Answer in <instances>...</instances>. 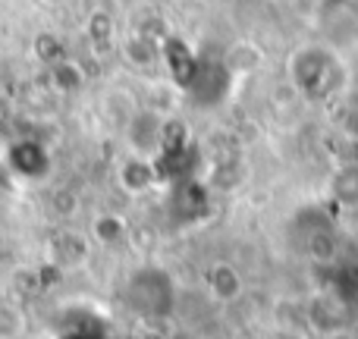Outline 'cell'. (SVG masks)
I'll return each mask as SVG.
<instances>
[{
	"instance_id": "obj_2",
	"label": "cell",
	"mask_w": 358,
	"mask_h": 339,
	"mask_svg": "<svg viewBox=\"0 0 358 339\" xmlns=\"http://www.w3.org/2000/svg\"><path fill=\"white\" fill-rule=\"evenodd\" d=\"M157 179H161V173H157V161L155 157H145V154H126L123 161H120L117 167V182L123 192H129V195H145V192H151L157 185Z\"/></svg>"
},
{
	"instance_id": "obj_6",
	"label": "cell",
	"mask_w": 358,
	"mask_h": 339,
	"mask_svg": "<svg viewBox=\"0 0 358 339\" xmlns=\"http://www.w3.org/2000/svg\"><path fill=\"white\" fill-rule=\"evenodd\" d=\"M88 252H92V239H88V236H82V233H69V229L57 233L54 242H50V258H54L60 267L85 264Z\"/></svg>"
},
{
	"instance_id": "obj_7",
	"label": "cell",
	"mask_w": 358,
	"mask_h": 339,
	"mask_svg": "<svg viewBox=\"0 0 358 339\" xmlns=\"http://www.w3.org/2000/svg\"><path fill=\"white\" fill-rule=\"evenodd\" d=\"M88 239H92L94 245L117 248L129 239V223H126V217L110 214V210H107V214H98L92 220V226H88Z\"/></svg>"
},
{
	"instance_id": "obj_13",
	"label": "cell",
	"mask_w": 358,
	"mask_h": 339,
	"mask_svg": "<svg viewBox=\"0 0 358 339\" xmlns=\"http://www.w3.org/2000/svg\"><path fill=\"white\" fill-rule=\"evenodd\" d=\"M35 54H38V60L41 63H57V60H63V57H69L66 54V48H63V41L57 35H38L35 38Z\"/></svg>"
},
{
	"instance_id": "obj_5",
	"label": "cell",
	"mask_w": 358,
	"mask_h": 339,
	"mask_svg": "<svg viewBox=\"0 0 358 339\" xmlns=\"http://www.w3.org/2000/svg\"><path fill=\"white\" fill-rule=\"evenodd\" d=\"M327 192L340 208L358 210V161H343L330 173Z\"/></svg>"
},
{
	"instance_id": "obj_9",
	"label": "cell",
	"mask_w": 358,
	"mask_h": 339,
	"mask_svg": "<svg viewBox=\"0 0 358 339\" xmlns=\"http://www.w3.org/2000/svg\"><path fill=\"white\" fill-rule=\"evenodd\" d=\"M85 35H88V41H92V48H98V50H104L107 44H113V16H110V10H92L88 13V19H85Z\"/></svg>"
},
{
	"instance_id": "obj_8",
	"label": "cell",
	"mask_w": 358,
	"mask_h": 339,
	"mask_svg": "<svg viewBox=\"0 0 358 339\" xmlns=\"http://www.w3.org/2000/svg\"><path fill=\"white\" fill-rule=\"evenodd\" d=\"M48 79H50V88L60 94H76L85 88L88 75H85V66L73 57H63V60L50 63L48 66Z\"/></svg>"
},
{
	"instance_id": "obj_15",
	"label": "cell",
	"mask_w": 358,
	"mask_h": 339,
	"mask_svg": "<svg viewBox=\"0 0 358 339\" xmlns=\"http://www.w3.org/2000/svg\"><path fill=\"white\" fill-rule=\"evenodd\" d=\"M142 339H161V336H157V333H145Z\"/></svg>"
},
{
	"instance_id": "obj_12",
	"label": "cell",
	"mask_w": 358,
	"mask_h": 339,
	"mask_svg": "<svg viewBox=\"0 0 358 339\" xmlns=\"http://www.w3.org/2000/svg\"><path fill=\"white\" fill-rule=\"evenodd\" d=\"M41 286H44V280L38 267H16L10 273V289L16 298H31L35 292H41Z\"/></svg>"
},
{
	"instance_id": "obj_10",
	"label": "cell",
	"mask_w": 358,
	"mask_h": 339,
	"mask_svg": "<svg viewBox=\"0 0 358 339\" xmlns=\"http://www.w3.org/2000/svg\"><path fill=\"white\" fill-rule=\"evenodd\" d=\"M261 63H264L261 50L252 48V44H245V41L233 44V48L227 50V66H229V73H233V75H248V73H255Z\"/></svg>"
},
{
	"instance_id": "obj_3",
	"label": "cell",
	"mask_w": 358,
	"mask_h": 339,
	"mask_svg": "<svg viewBox=\"0 0 358 339\" xmlns=\"http://www.w3.org/2000/svg\"><path fill=\"white\" fill-rule=\"evenodd\" d=\"M204 286H208V296L220 305H229L242 296V273L236 271L229 261H214V264L204 271Z\"/></svg>"
},
{
	"instance_id": "obj_1",
	"label": "cell",
	"mask_w": 358,
	"mask_h": 339,
	"mask_svg": "<svg viewBox=\"0 0 358 339\" xmlns=\"http://www.w3.org/2000/svg\"><path fill=\"white\" fill-rule=\"evenodd\" d=\"M161 136H164V117L151 107L132 110L126 120V142H129L132 154L157 157L161 154Z\"/></svg>"
},
{
	"instance_id": "obj_14",
	"label": "cell",
	"mask_w": 358,
	"mask_h": 339,
	"mask_svg": "<svg viewBox=\"0 0 358 339\" xmlns=\"http://www.w3.org/2000/svg\"><path fill=\"white\" fill-rule=\"evenodd\" d=\"M44 6H63V3H69V0H41Z\"/></svg>"
},
{
	"instance_id": "obj_4",
	"label": "cell",
	"mask_w": 358,
	"mask_h": 339,
	"mask_svg": "<svg viewBox=\"0 0 358 339\" xmlns=\"http://www.w3.org/2000/svg\"><path fill=\"white\" fill-rule=\"evenodd\" d=\"M120 50H123V60L136 69H151L157 66V60H164L161 38L145 35V31H129L123 38V44H120Z\"/></svg>"
},
{
	"instance_id": "obj_11",
	"label": "cell",
	"mask_w": 358,
	"mask_h": 339,
	"mask_svg": "<svg viewBox=\"0 0 358 339\" xmlns=\"http://www.w3.org/2000/svg\"><path fill=\"white\" fill-rule=\"evenodd\" d=\"M25 311L19 302H0V339H22L25 336Z\"/></svg>"
}]
</instances>
